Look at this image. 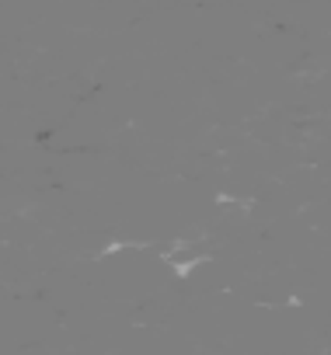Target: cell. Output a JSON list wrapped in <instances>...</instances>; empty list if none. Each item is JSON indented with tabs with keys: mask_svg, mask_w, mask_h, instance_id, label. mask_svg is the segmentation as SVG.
Wrapping results in <instances>:
<instances>
[{
	"mask_svg": "<svg viewBox=\"0 0 331 355\" xmlns=\"http://www.w3.org/2000/svg\"><path fill=\"white\" fill-rule=\"evenodd\" d=\"M203 258H206V248L192 244V241H178L171 248H164V261H168L171 268H178V272H189V268L203 265Z\"/></svg>",
	"mask_w": 331,
	"mask_h": 355,
	"instance_id": "6da1fadb",
	"label": "cell"
}]
</instances>
